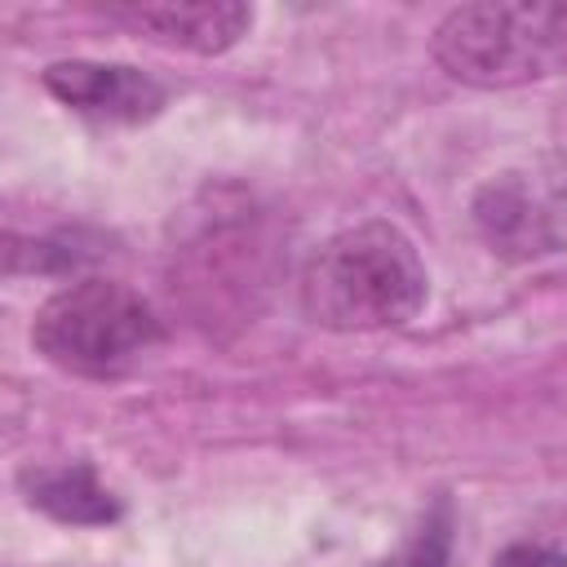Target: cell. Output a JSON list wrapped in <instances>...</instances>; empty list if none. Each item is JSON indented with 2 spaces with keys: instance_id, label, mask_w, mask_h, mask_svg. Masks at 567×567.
Returning a JSON list of instances; mask_svg holds the SVG:
<instances>
[{
  "instance_id": "6da1fadb",
  "label": "cell",
  "mask_w": 567,
  "mask_h": 567,
  "mask_svg": "<svg viewBox=\"0 0 567 567\" xmlns=\"http://www.w3.org/2000/svg\"><path fill=\"white\" fill-rule=\"evenodd\" d=\"M430 275L394 221H359L319 244L301 270V310L328 332H381L421 315Z\"/></svg>"
},
{
  "instance_id": "7a4b0ae2",
  "label": "cell",
  "mask_w": 567,
  "mask_h": 567,
  "mask_svg": "<svg viewBox=\"0 0 567 567\" xmlns=\"http://www.w3.org/2000/svg\"><path fill=\"white\" fill-rule=\"evenodd\" d=\"M31 346L71 377L111 381L164 346V319L120 279H75L35 310Z\"/></svg>"
},
{
  "instance_id": "3957f363",
  "label": "cell",
  "mask_w": 567,
  "mask_h": 567,
  "mask_svg": "<svg viewBox=\"0 0 567 567\" xmlns=\"http://www.w3.org/2000/svg\"><path fill=\"white\" fill-rule=\"evenodd\" d=\"M434 62L470 89H518L567 71V0L461 4L434 27Z\"/></svg>"
},
{
  "instance_id": "277c9868",
  "label": "cell",
  "mask_w": 567,
  "mask_h": 567,
  "mask_svg": "<svg viewBox=\"0 0 567 567\" xmlns=\"http://www.w3.org/2000/svg\"><path fill=\"white\" fill-rule=\"evenodd\" d=\"M474 230L505 261L567 252V159L540 155L492 173L474 190Z\"/></svg>"
},
{
  "instance_id": "5b68a950",
  "label": "cell",
  "mask_w": 567,
  "mask_h": 567,
  "mask_svg": "<svg viewBox=\"0 0 567 567\" xmlns=\"http://www.w3.org/2000/svg\"><path fill=\"white\" fill-rule=\"evenodd\" d=\"M44 89L62 106L102 124H142L155 120L168 102V89L155 75L124 62H84V58L44 66Z\"/></svg>"
},
{
  "instance_id": "8992f818",
  "label": "cell",
  "mask_w": 567,
  "mask_h": 567,
  "mask_svg": "<svg viewBox=\"0 0 567 567\" xmlns=\"http://www.w3.org/2000/svg\"><path fill=\"white\" fill-rule=\"evenodd\" d=\"M106 22L128 27L133 35H146L164 49H186V53H226L235 49L248 27L252 9L235 0H195V4H111Z\"/></svg>"
},
{
  "instance_id": "52a82bcc",
  "label": "cell",
  "mask_w": 567,
  "mask_h": 567,
  "mask_svg": "<svg viewBox=\"0 0 567 567\" xmlns=\"http://www.w3.org/2000/svg\"><path fill=\"white\" fill-rule=\"evenodd\" d=\"M22 492L35 509H44L58 523H75V527H102L120 518V501L111 496V487L93 474V465L84 461H66V465H40L22 474Z\"/></svg>"
},
{
  "instance_id": "ba28073f",
  "label": "cell",
  "mask_w": 567,
  "mask_h": 567,
  "mask_svg": "<svg viewBox=\"0 0 567 567\" xmlns=\"http://www.w3.org/2000/svg\"><path fill=\"white\" fill-rule=\"evenodd\" d=\"M372 567H456V509L447 496H439L412 527L408 536L377 558Z\"/></svg>"
},
{
  "instance_id": "9c48e42d",
  "label": "cell",
  "mask_w": 567,
  "mask_h": 567,
  "mask_svg": "<svg viewBox=\"0 0 567 567\" xmlns=\"http://www.w3.org/2000/svg\"><path fill=\"white\" fill-rule=\"evenodd\" d=\"M496 567H567V549L518 540V545H509V549L496 558Z\"/></svg>"
}]
</instances>
